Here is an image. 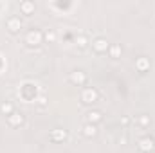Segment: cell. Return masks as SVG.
I'll return each instance as SVG.
<instances>
[{"label": "cell", "mask_w": 155, "mask_h": 153, "mask_svg": "<svg viewBox=\"0 0 155 153\" xmlns=\"http://www.w3.org/2000/svg\"><path fill=\"white\" fill-rule=\"evenodd\" d=\"M79 99L83 105H94L96 101H99V92L92 86H85L79 94Z\"/></svg>", "instance_id": "obj_1"}, {"label": "cell", "mask_w": 155, "mask_h": 153, "mask_svg": "<svg viewBox=\"0 0 155 153\" xmlns=\"http://www.w3.org/2000/svg\"><path fill=\"white\" fill-rule=\"evenodd\" d=\"M43 41V33L38 29H31L27 34H25V43L29 47H38L40 43Z\"/></svg>", "instance_id": "obj_2"}, {"label": "cell", "mask_w": 155, "mask_h": 153, "mask_svg": "<svg viewBox=\"0 0 155 153\" xmlns=\"http://www.w3.org/2000/svg\"><path fill=\"white\" fill-rule=\"evenodd\" d=\"M137 148H139L141 153H152L155 150V139L150 137V135L139 139V141H137Z\"/></svg>", "instance_id": "obj_3"}, {"label": "cell", "mask_w": 155, "mask_h": 153, "mask_svg": "<svg viewBox=\"0 0 155 153\" xmlns=\"http://www.w3.org/2000/svg\"><path fill=\"white\" fill-rule=\"evenodd\" d=\"M108 47H110V43L107 41V38H103V36H97V38L92 40V49H94L96 54H105V52H108Z\"/></svg>", "instance_id": "obj_4"}, {"label": "cell", "mask_w": 155, "mask_h": 153, "mask_svg": "<svg viewBox=\"0 0 155 153\" xmlns=\"http://www.w3.org/2000/svg\"><path fill=\"white\" fill-rule=\"evenodd\" d=\"M69 81H71L74 86H85L87 81H88V76H87V72H83V70H74V72H71Z\"/></svg>", "instance_id": "obj_5"}, {"label": "cell", "mask_w": 155, "mask_h": 153, "mask_svg": "<svg viewBox=\"0 0 155 153\" xmlns=\"http://www.w3.org/2000/svg\"><path fill=\"white\" fill-rule=\"evenodd\" d=\"M5 25H7V29H9L11 34H18L22 31V20L18 16H9L7 22H5Z\"/></svg>", "instance_id": "obj_6"}, {"label": "cell", "mask_w": 155, "mask_h": 153, "mask_svg": "<svg viewBox=\"0 0 155 153\" xmlns=\"http://www.w3.org/2000/svg\"><path fill=\"white\" fill-rule=\"evenodd\" d=\"M24 122H25V115L24 114L15 112V114H11L9 117H7V124H9L11 128H20Z\"/></svg>", "instance_id": "obj_7"}, {"label": "cell", "mask_w": 155, "mask_h": 153, "mask_svg": "<svg viewBox=\"0 0 155 153\" xmlns=\"http://www.w3.org/2000/svg\"><path fill=\"white\" fill-rule=\"evenodd\" d=\"M85 121L88 122V124H99L101 121H103V112H99V110H90V112H87L85 114Z\"/></svg>", "instance_id": "obj_8"}, {"label": "cell", "mask_w": 155, "mask_h": 153, "mask_svg": "<svg viewBox=\"0 0 155 153\" xmlns=\"http://www.w3.org/2000/svg\"><path fill=\"white\" fill-rule=\"evenodd\" d=\"M49 137H51V141H54V142H63V141L69 137V133H67V130H63V128H54Z\"/></svg>", "instance_id": "obj_9"}, {"label": "cell", "mask_w": 155, "mask_h": 153, "mask_svg": "<svg viewBox=\"0 0 155 153\" xmlns=\"http://www.w3.org/2000/svg\"><path fill=\"white\" fill-rule=\"evenodd\" d=\"M81 135H83V137H87V139L96 137V135H97V126L85 122V124H83V128H81Z\"/></svg>", "instance_id": "obj_10"}, {"label": "cell", "mask_w": 155, "mask_h": 153, "mask_svg": "<svg viewBox=\"0 0 155 153\" xmlns=\"http://www.w3.org/2000/svg\"><path fill=\"white\" fill-rule=\"evenodd\" d=\"M20 13L25 15V16H31V15L35 13V2H31V0L20 2Z\"/></svg>", "instance_id": "obj_11"}, {"label": "cell", "mask_w": 155, "mask_h": 153, "mask_svg": "<svg viewBox=\"0 0 155 153\" xmlns=\"http://www.w3.org/2000/svg\"><path fill=\"white\" fill-rule=\"evenodd\" d=\"M135 69H137L139 72H146V70L150 69V60H148L146 56L137 58V60H135Z\"/></svg>", "instance_id": "obj_12"}, {"label": "cell", "mask_w": 155, "mask_h": 153, "mask_svg": "<svg viewBox=\"0 0 155 153\" xmlns=\"http://www.w3.org/2000/svg\"><path fill=\"white\" fill-rule=\"evenodd\" d=\"M121 52H123V49H121L119 43H110V47H108V56H110L112 60H117V58L121 56Z\"/></svg>", "instance_id": "obj_13"}, {"label": "cell", "mask_w": 155, "mask_h": 153, "mask_svg": "<svg viewBox=\"0 0 155 153\" xmlns=\"http://www.w3.org/2000/svg\"><path fill=\"white\" fill-rule=\"evenodd\" d=\"M0 112L5 115V117H9L11 114H15V105H13L11 101H5V103L0 105Z\"/></svg>", "instance_id": "obj_14"}, {"label": "cell", "mask_w": 155, "mask_h": 153, "mask_svg": "<svg viewBox=\"0 0 155 153\" xmlns=\"http://www.w3.org/2000/svg\"><path fill=\"white\" fill-rule=\"evenodd\" d=\"M135 122H137V126H141V128L144 130V128H148V126H150V122H152V119H150V115H146V114H141L139 117H137V121H135Z\"/></svg>", "instance_id": "obj_15"}, {"label": "cell", "mask_w": 155, "mask_h": 153, "mask_svg": "<svg viewBox=\"0 0 155 153\" xmlns=\"http://www.w3.org/2000/svg\"><path fill=\"white\" fill-rule=\"evenodd\" d=\"M56 40H58V34H56V31L49 29V31H45V33H43V41H47V43H54Z\"/></svg>", "instance_id": "obj_16"}, {"label": "cell", "mask_w": 155, "mask_h": 153, "mask_svg": "<svg viewBox=\"0 0 155 153\" xmlns=\"http://www.w3.org/2000/svg\"><path fill=\"white\" fill-rule=\"evenodd\" d=\"M87 43H88V40H87L85 34H79V36L76 38V45L79 47V49H85V47H87Z\"/></svg>", "instance_id": "obj_17"}, {"label": "cell", "mask_w": 155, "mask_h": 153, "mask_svg": "<svg viewBox=\"0 0 155 153\" xmlns=\"http://www.w3.org/2000/svg\"><path fill=\"white\" fill-rule=\"evenodd\" d=\"M47 106V97L45 96H40L38 97V108H45Z\"/></svg>", "instance_id": "obj_18"}, {"label": "cell", "mask_w": 155, "mask_h": 153, "mask_svg": "<svg viewBox=\"0 0 155 153\" xmlns=\"http://www.w3.org/2000/svg\"><path fill=\"white\" fill-rule=\"evenodd\" d=\"M121 122H123V126H126V124L130 122V119H128V117H123V121H121Z\"/></svg>", "instance_id": "obj_19"}]
</instances>
